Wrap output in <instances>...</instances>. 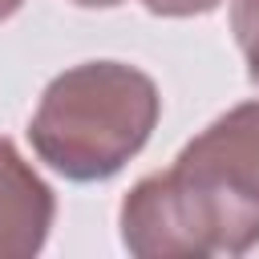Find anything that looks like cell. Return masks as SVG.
Here are the masks:
<instances>
[{"mask_svg": "<svg viewBox=\"0 0 259 259\" xmlns=\"http://www.w3.org/2000/svg\"><path fill=\"white\" fill-rule=\"evenodd\" d=\"M158 113V85L142 69L85 61L49 81L28 121V142L69 182H105L150 142Z\"/></svg>", "mask_w": 259, "mask_h": 259, "instance_id": "obj_2", "label": "cell"}, {"mask_svg": "<svg viewBox=\"0 0 259 259\" xmlns=\"http://www.w3.org/2000/svg\"><path fill=\"white\" fill-rule=\"evenodd\" d=\"M154 16H202L219 8V0H142Z\"/></svg>", "mask_w": 259, "mask_h": 259, "instance_id": "obj_5", "label": "cell"}, {"mask_svg": "<svg viewBox=\"0 0 259 259\" xmlns=\"http://www.w3.org/2000/svg\"><path fill=\"white\" fill-rule=\"evenodd\" d=\"M20 4H24V0H0V20H8V16L20 8Z\"/></svg>", "mask_w": 259, "mask_h": 259, "instance_id": "obj_7", "label": "cell"}, {"mask_svg": "<svg viewBox=\"0 0 259 259\" xmlns=\"http://www.w3.org/2000/svg\"><path fill=\"white\" fill-rule=\"evenodd\" d=\"M73 4H81V8H113L121 0H73Z\"/></svg>", "mask_w": 259, "mask_h": 259, "instance_id": "obj_6", "label": "cell"}, {"mask_svg": "<svg viewBox=\"0 0 259 259\" xmlns=\"http://www.w3.org/2000/svg\"><path fill=\"white\" fill-rule=\"evenodd\" d=\"M57 202L49 182L0 138V259H28L45 247Z\"/></svg>", "mask_w": 259, "mask_h": 259, "instance_id": "obj_3", "label": "cell"}, {"mask_svg": "<svg viewBox=\"0 0 259 259\" xmlns=\"http://www.w3.org/2000/svg\"><path fill=\"white\" fill-rule=\"evenodd\" d=\"M121 243L142 259L247 255L259 247V101H243L190 138L170 170L146 174L121 202Z\"/></svg>", "mask_w": 259, "mask_h": 259, "instance_id": "obj_1", "label": "cell"}, {"mask_svg": "<svg viewBox=\"0 0 259 259\" xmlns=\"http://www.w3.org/2000/svg\"><path fill=\"white\" fill-rule=\"evenodd\" d=\"M231 28H235V45L247 61V77L259 89V0H235L231 4Z\"/></svg>", "mask_w": 259, "mask_h": 259, "instance_id": "obj_4", "label": "cell"}]
</instances>
